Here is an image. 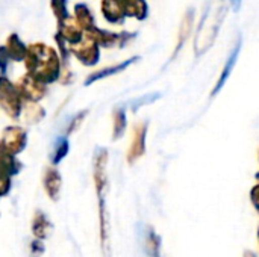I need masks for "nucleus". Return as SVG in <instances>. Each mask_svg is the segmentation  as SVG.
Wrapping results in <instances>:
<instances>
[{
  "mask_svg": "<svg viewBox=\"0 0 259 257\" xmlns=\"http://www.w3.org/2000/svg\"><path fill=\"white\" fill-rule=\"evenodd\" d=\"M0 103L12 117L20 114V95L6 79H0Z\"/></svg>",
  "mask_w": 259,
  "mask_h": 257,
  "instance_id": "f257e3e1",
  "label": "nucleus"
},
{
  "mask_svg": "<svg viewBox=\"0 0 259 257\" xmlns=\"http://www.w3.org/2000/svg\"><path fill=\"white\" fill-rule=\"evenodd\" d=\"M41 253H42V244L38 242V241L36 242L33 241L32 242V254H36V257H38Z\"/></svg>",
  "mask_w": 259,
  "mask_h": 257,
  "instance_id": "6e6552de",
  "label": "nucleus"
},
{
  "mask_svg": "<svg viewBox=\"0 0 259 257\" xmlns=\"http://www.w3.org/2000/svg\"><path fill=\"white\" fill-rule=\"evenodd\" d=\"M68 151V142L65 138H58L56 139V144L53 147V155H52V162L53 164H58Z\"/></svg>",
  "mask_w": 259,
  "mask_h": 257,
  "instance_id": "39448f33",
  "label": "nucleus"
},
{
  "mask_svg": "<svg viewBox=\"0 0 259 257\" xmlns=\"http://www.w3.org/2000/svg\"><path fill=\"white\" fill-rule=\"evenodd\" d=\"M83 115H85V114H79V115H76V117H74L73 123H70V127H68V130H67L68 133H71V132H74V130H76V127L80 124V121H82Z\"/></svg>",
  "mask_w": 259,
  "mask_h": 257,
  "instance_id": "0eeeda50",
  "label": "nucleus"
},
{
  "mask_svg": "<svg viewBox=\"0 0 259 257\" xmlns=\"http://www.w3.org/2000/svg\"><path fill=\"white\" fill-rule=\"evenodd\" d=\"M24 132L18 127H9L3 133V148L11 153H18L24 147Z\"/></svg>",
  "mask_w": 259,
  "mask_h": 257,
  "instance_id": "f03ea898",
  "label": "nucleus"
},
{
  "mask_svg": "<svg viewBox=\"0 0 259 257\" xmlns=\"http://www.w3.org/2000/svg\"><path fill=\"white\" fill-rule=\"evenodd\" d=\"M237 53H238V48L231 55V59L228 61V65H226V70H225V73L222 74V79H220V82H219V86H217V89L215 91H219L220 88H222V85L225 83V80H226V77L229 76V73H231V70H232V65H234V62H235V59H237Z\"/></svg>",
  "mask_w": 259,
  "mask_h": 257,
  "instance_id": "423d86ee",
  "label": "nucleus"
},
{
  "mask_svg": "<svg viewBox=\"0 0 259 257\" xmlns=\"http://www.w3.org/2000/svg\"><path fill=\"white\" fill-rule=\"evenodd\" d=\"M32 229H33L35 236H38L39 239H42V238L47 236V233H49V223H47L46 217H44L41 212H38V214L35 215Z\"/></svg>",
  "mask_w": 259,
  "mask_h": 257,
  "instance_id": "20e7f679",
  "label": "nucleus"
},
{
  "mask_svg": "<svg viewBox=\"0 0 259 257\" xmlns=\"http://www.w3.org/2000/svg\"><path fill=\"white\" fill-rule=\"evenodd\" d=\"M44 186H46V191L50 195V198L56 200L59 189H61V177L55 170H47V173L44 176Z\"/></svg>",
  "mask_w": 259,
  "mask_h": 257,
  "instance_id": "7ed1b4c3",
  "label": "nucleus"
}]
</instances>
